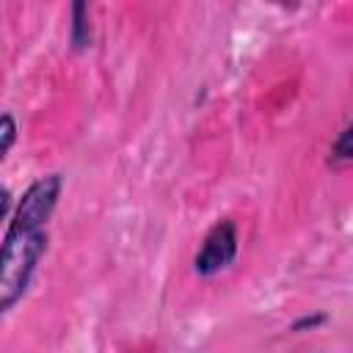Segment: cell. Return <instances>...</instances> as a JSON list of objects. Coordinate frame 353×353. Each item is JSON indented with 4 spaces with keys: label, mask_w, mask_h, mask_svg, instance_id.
Segmentation results:
<instances>
[{
    "label": "cell",
    "mask_w": 353,
    "mask_h": 353,
    "mask_svg": "<svg viewBox=\"0 0 353 353\" xmlns=\"http://www.w3.org/2000/svg\"><path fill=\"white\" fill-rule=\"evenodd\" d=\"M47 248L44 223H30L14 218L6 229L3 259H0V312H8L25 292L36 262Z\"/></svg>",
    "instance_id": "1"
},
{
    "label": "cell",
    "mask_w": 353,
    "mask_h": 353,
    "mask_svg": "<svg viewBox=\"0 0 353 353\" xmlns=\"http://www.w3.org/2000/svg\"><path fill=\"white\" fill-rule=\"evenodd\" d=\"M234 251H237L234 226H232V221H221L207 234V240H204V245H201V251L196 256V270L201 276H212V273L223 270L234 259Z\"/></svg>",
    "instance_id": "2"
},
{
    "label": "cell",
    "mask_w": 353,
    "mask_h": 353,
    "mask_svg": "<svg viewBox=\"0 0 353 353\" xmlns=\"http://www.w3.org/2000/svg\"><path fill=\"white\" fill-rule=\"evenodd\" d=\"M14 132H17L14 119L6 113V116H3V146H0L3 154H8V149H11V143H14Z\"/></svg>",
    "instance_id": "4"
},
{
    "label": "cell",
    "mask_w": 353,
    "mask_h": 353,
    "mask_svg": "<svg viewBox=\"0 0 353 353\" xmlns=\"http://www.w3.org/2000/svg\"><path fill=\"white\" fill-rule=\"evenodd\" d=\"M334 157H345L350 160L353 157V124L339 135V141L334 143Z\"/></svg>",
    "instance_id": "3"
},
{
    "label": "cell",
    "mask_w": 353,
    "mask_h": 353,
    "mask_svg": "<svg viewBox=\"0 0 353 353\" xmlns=\"http://www.w3.org/2000/svg\"><path fill=\"white\" fill-rule=\"evenodd\" d=\"M83 6H85V0H74V41H83V28H85Z\"/></svg>",
    "instance_id": "5"
}]
</instances>
